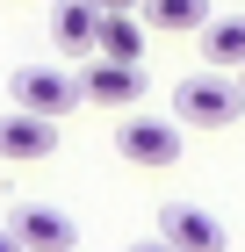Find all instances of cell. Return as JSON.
I'll list each match as a JSON object with an SVG mask.
<instances>
[{
    "mask_svg": "<svg viewBox=\"0 0 245 252\" xmlns=\"http://www.w3.org/2000/svg\"><path fill=\"white\" fill-rule=\"evenodd\" d=\"M245 65V15H216L202 29V72H238Z\"/></svg>",
    "mask_w": 245,
    "mask_h": 252,
    "instance_id": "30bf717a",
    "label": "cell"
},
{
    "mask_svg": "<svg viewBox=\"0 0 245 252\" xmlns=\"http://www.w3.org/2000/svg\"><path fill=\"white\" fill-rule=\"evenodd\" d=\"M79 101H94V108H130L137 116V101H144V65H87L79 72Z\"/></svg>",
    "mask_w": 245,
    "mask_h": 252,
    "instance_id": "8992f818",
    "label": "cell"
},
{
    "mask_svg": "<svg viewBox=\"0 0 245 252\" xmlns=\"http://www.w3.org/2000/svg\"><path fill=\"white\" fill-rule=\"evenodd\" d=\"M238 87H245V79H238Z\"/></svg>",
    "mask_w": 245,
    "mask_h": 252,
    "instance_id": "9a60e30c",
    "label": "cell"
},
{
    "mask_svg": "<svg viewBox=\"0 0 245 252\" xmlns=\"http://www.w3.org/2000/svg\"><path fill=\"white\" fill-rule=\"evenodd\" d=\"M94 7H101V15H130L137 0H94Z\"/></svg>",
    "mask_w": 245,
    "mask_h": 252,
    "instance_id": "7c38bea8",
    "label": "cell"
},
{
    "mask_svg": "<svg viewBox=\"0 0 245 252\" xmlns=\"http://www.w3.org/2000/svg\"><path fill=\"white\" fill-rule=\"evenodd\" d=\"M144 22L151 29H173V36H188V29L202 36L216 15H209V0H144Z\"/></svg>",
    "mask_w": 245,
    "mask_h": 252,
    "instance_id": "8fae6325",
    "label": "cell"
},
{
    "mask_svg": "<svg viewBox=\"0 0 245 252\" xmlns=\"http://www.w3.org/2000/svg\"><path fill=\"white\" fill-rule=\"evenodd\" d=\"M0 252H22V245H15V238H7V231H0Z\"/></svg>",
    "mask_w": 245,
    "mask_h": 252,
    "instance_id": "5bb4252c",
    "label": "cell"
},
{
    "mask_svg": "<svg viewBox=\"0 0 245 252\" xmlns=\"http://www.w3.org/2000/svg\"><path fill=\"white\" fill-rule=\"evenodd\" d=\"M51 152H58V123L22 116V108L0 116V158H7V166H36V158H51Z\"/></svg>",
    "mask_w": 245,
    "mask_h": 252,
    "instance_id": "52a82bcc",
    "label": "cell"
},
{
    "mask_svg": "<svg viewBox=\"0 0 245 252\" xmlns=\"http://www.w3.org/2000/svg\"><path fill=\"white\" fill-rule=\"evenodd\" d=\"M94 29H101L94 0H58L51 7V43L65 51V58H87V51H94Z\"/></svg>",
    "mask_w": 245,
    "mask_h": 252,
    "instance_id": "ba28073f",
    "label": "cell"
},
{
    "mask_svg": "<svg viewBox=\"0 0 245 252\" xmlns=\"http://www.w3.org/2000/svg\"><path fill=\"white\" fill-rule=\"evenodd\" d=\"M159 238H166L173 252H224V223L202 209V202H159Z\"/></svg>",
    "mask_w": 245,
    "mask_h": 252,
    "instance_id": "5b68a950",
    "label": "cell"
},
{
    "mask_svg": "<svg viewBox=\"0 0 245 252\" xmlns=\"http://www.w3.org/2000/svg\"><path fill=\"white\" fill-rule=\"evenodd\" d=\"M130 252H173V245H166V238H137Z\"/></svg>",
    "mask_w": 245,
    "mask_h": 252,
    "instance_id": "4fadbf2b",
    "label": "cell"
},
{
    "mask_svg": "<svg viewBox=\"0 0 245 252\" xmlns=\"http://www.w3.org/2000/svg\"><path fill=\"white\" fill-rule=\"evenodd\" d=\"M0 231L15 238L22 252H79V223L65 209H51V202H15Z\"/></svg>",
    "mask_w": 245,
    "mask_h": 252,
    "instance_id": "3957f363",
    "label": "cell"
},
{
    "mask_svg": "<svg viewBox=\"0 0 245 252\" xmlns=\"http://www.w3.org/2000/svg\"><path fill=\"white\" fill-rule=\"evenodd\" d=\"M94 58L101 65H144V22H137V15H101Z\"/></svg>",
    "mask_w": 245,
    "mask_h": 252,
    "instance_id": "9c48e42d",
    "label": "cell"
},
{
    "mask_svg": "<svg viewBox=\"0 0 245 252\" xmlns=\"http://www.w3.org/2000/svg\"><path fill=\"white\" fill-rule=\"evenodd\" d=\"M7 101H15L22 116L58 123V116H72V108H79V79H72V72H58V65H15Z\"/></svg>",
    "mask_w": 245,
    "mask_h": 252,
    "instance_id": "7a4b0ae2",
    "label": "cell"
},
{
    "mask_svg": "<svg viewBox=\"0 0 245 252\" xmlns=\"http://www.w3.org/2000/svg\"><path fill=\"white\" fill-rule=\"evenodd\" d=\"M245 116V87L224 72H188L173 87V123L180 130H231Z\"/></svg>",
    "mask_w": 245,
    "mask_h": 252,
    "instance_id": "6da1fadb",
    "label": "cell"
},
{
    "mask_svg": "<svg viewBox=\"0 0 245 252\" xmlns=\"http://www.w3.org/2000/svg\"><path fill=\"white\" fill-rule=\"evenodd\" d=\"M115 152L130 158V166H173V158H180V123L137 108V116L115 123Z\"/></svg>",
    "mask_w": 245,
    "mask_h": 252,
    "instance_id": "277c9868",
    "label": "cell"
}]
</instances>
